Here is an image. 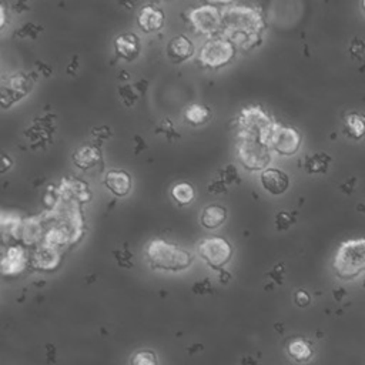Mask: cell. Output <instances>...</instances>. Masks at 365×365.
<instances>
[{
	"instance_id": "cell-9",
	"label": "cell",
	"mask_w": 365,
	"mask_h": 365,
	"mask_svg": "<svg viewBox=\"0 0 365 365\" xmlns=\"http://www.w3.org/2000/svg\"><path fill=\"white\" fill-rule=\"evenodd\" d=\"M190 20L194 29L204 34H214L222 24V16L211 4L200 6L190 13Z\"/></svg>"
},
{
	"instance_id": "cell-21",
	"label": "cell",
	"mask_w": 365,
	"mask_h": 365,
	"mask_svg": "<svg viewBox=\"0 0 365 365\" xmlns=\"http://www.w3.org/2000/svg\"><path fill=\"white\" fill-rule=\"evenodd\" d=\"M171 195L177 204L185 205L194 200V188L188 182H178L171 188Z\"/></svg>"
},
{
	"instance_id": "cell-24",
	"label": "cell",
	"mask_w": 365,
	"mask_h": 365,
	"mask_svg": "<svg viewBox=\"0 0 365 365\" xmlns=\"http://www.w3.org/2000/svg\"><path fill=\"white\" fill-rule=\"evenodd\" d=\"M131 365H157V358L151 351H140L133 356Z\"/></svg>"
},
{
	"instance_id": "cell-25",
	"label": "cell",
	"mask_w": 365,
	"mask_h": 365,
	"mask_svg": "<svg viewBox=\"0 0 365 365\" xmlns=\"http://www.w3.org/2000/svg\"><path fill=\"white\" fill-rule=\"evenodd\" d=\"M294 222V218L288 212H279L275 218V225L278 230H287Z\"/></svg>"
},
{
	"instance_id": "cell-13",
	"label": "cell",
	"mask_w": 365,
	"mask_h": 365,
	"mask_svg": "<svg viewBox=\"0 0 365 365\" xmlns=\"http://www.w3.org/2000/svg\"><path fill=\"white\" fill-rule=\"evenodd\" d=\"M137 21L144 31H155L161 29L164 23V14L154 6H144L137 16Z\"/></svg>"
},
{
	"instance_id": "cell-2",
	"label": "cell",
	"mask_w": 365,
	"mask_h": 365,
	"mask_svg": "<svg viewBox=\"0 0 365 365\" xmlns=\"http://www.w3.org/2000/svg\"><path fill=\"white\" fill-rule=\"evenodd\" d=\"M335 274L341 279H354L365 271V238L344 241L334 258Z\"/></svg>"
},
{
	"instance_id": "cell-5",
	"label": "cell",
	"mask_w": 365,
	"mask_h": 365,
	"mask_svg": "<svg viewBox=\"0 0 365 365\" xmlns=\"http://www.w3.org/2000/svg\"><path fill=\"white\" fill-rule=\"evenodd\" d=\"M235 54L234 44L224 37H214L204 43L200 50V61L210 68H218L227 64Z\"/></svg>"
},
{
	"instance_id": "cell-6",
	"label": "cell",
	"mask_w": 365,
	"mask_h": 365,
	"mask_svg": "<svg viewBox=\"0 0 365 365\" xmlns=\"http://www.w3.org/2000/svg\"><path fill=\"white\" fill-rule=\"evenodd\" d=\"M237 155L247 170H265L271 160L269 147L258 140L240 138Z\"/></svg>"
},
{
	"instance_id": "cell-26",
	"label": "cell",
	"mask_w": 365,
	"mask_h": 365,
	"mask_svg": "<svg viewBox=\"0 0 365 365\" xmlns=\"http://www.w3.org/2000/svg\"><path fill=\"white\" fill-rule=\"evenodd\" d=\"M309 301H311V298H309V294L308 292H305V291H298L297 294H295V302H297V305H299V307H305V305H308L309 304Z\"/></svg>"
},
{
	"instance_id": "cell-4",
	"label": "cell",
	"mask_w": 365,
	"mask_h": 365,
	"mask_svg": "<svg viewBox=\"0 0 365 365\" xmlns=\"http://www.w3.org/2000/svg\"><path fill=\"white\" fill-rule=\"evenodd\" d=\"M274 123L259 107H247L238 117V137L258 140L267 144V138Z\"/></svg>"
},
{
	"instance_id": "cell-17",
	"label": "cell",
	"mask_w": 365,
	"mask_h": 365,
	"mask_svg": "<svg viewBox=\"0 0 365 365\" xmlns=\"http://www.w3.org/2000/svg\"><path fill=\"white\" fill-rule=\"evenodd\" d=\"M345 133L354 140L362 138L365 135V117L361 114H356V113L346 115Z\"/></svg>"
},
{
	"instance_id": "cell-22",
	"label": "cell",
	"mask_w": 365,
	"mask_h": 365,
	"mask_svg": "<svg viewBox=\"0 0 365 365\" xmlns=\"http://www.w3.org/2000/svg\"><path fill=\"white\" fill-rule=\"evenodd\" d=\"M329 163V157L325 154H315L311 158H307L308 173H325Z\"/></svg>"
},
{
	"instance_id": "cell-1",
	"label": "cell",
	"mask_w": 365,
	"mask_h": 365,
	"mask_svg": "<svg viewBox=\"0 0 365 365\" xmlns=\"http://www.w3.org/2000/svg\"><path fill=\"white\" fill-rule=\"evenodd\" d=\"M145 252L150 265L155 269L181 271L190 267L192 261V255L188 251L157 238L147 244Z\"/></svg>"
},
{
	"instance_id": "cell-7",
	"label": "cell",
	"mask_w": 365,
	"mask_h": 365,
	"mask_svg": "<svg viewBox=\"0 0 365 365\" xmlns=\"http://www.w3.org/2000/svg\"><path fill=\"white\" fill-rule=\"evenodd\" d=\"M197 252L211 268L218 269L230 261L232 255V247L227 240L221 237H208L198 242Z\"/></svg>"
},
{
	"instance_id": "cell-19",
	"label": "cell",
	"mask_w": 365,
	"mask_h": 365,
	"mask_svg": "<svg viewBox=\"0 0 365 365\" xmlns=\"http://www.w3.org/2000/svg\"><path fill=\"white\" fill-rule=\"evenodd\" d=\"M73 158H74V164H76L77 167L86 170V168H88V167H91V165H94V164L98 161L100 154H98V151H97L96 148H93V147H83V148H80V150H77V151L74 153Z\"/></svg>"
},
{
	"instance_id": "cell-15",
	"label": "cell",
	"mask_w": 365,
	"mask_h": 365,
	"mask_svg": "<svg viewBox=\"0 0 365 365\" xmlns=\"http://www.w3.org/2000/svg\"><path fill=\"white\" fill-rule=\"evenodd\" d=\"M194 51V47H192V43L185 37V36H177L174 37L173 40H170L168 43V47H167V53H168V57L178 63V61H182L185 58H188Z\"/></svg>"
},
{
	"instance_id": "cell-20",
	"label": "cell",
	"mask_w": 365,
	"mask_h": 365,
	"mask_svg": "<svg viewBox=\"0 0 365 365\" xmlns=\"http://www.w3.org/2000/svg\"><path fill=\"white\" fill-rule=\"evenodd\" d=\"M288 354L298 362H307L312 356L311 345L304 339H294L288 345Z\"/></svg>"
},
{
	"instance_id": "cell-3",
	"label": "cell",
	"mask_w": 365,
	"mask_h": 365,
	"mask_svg": "<svg viewBox=\"0 0 365 365\" xmlns=\"http://www.w3.org/2000/svg\"><path fill=\"white\" fill-rule=\"evenodd\" d=\"M222 24L232 37L240 34L250 40L264 27L259 13L244 6H235L225 10L222 13Z\"/></svg>"
},
{
	"instance_id": "cell-12",
	"label": "cell",
	"mask_w": 365,
	"mask_h": 365,
	"mask_svg": "<svg viewBox=\"0 0 365 365\" xmlns=\"http://www.w3.org/2000/svg\"><path fill=\"white\" fill-rule=\"evenodd\" d=\"M114 48L117 56L133 60L140 51V40L134 33H123L114 40Z\"/></svg>"
},
{
	"instance_id": "cell-28",
	"label": "cell",
	"mask_w": 365,
	"mask_h": 365,
	"mask_svg": "<svg viewBox=\"0 0 365 365\" xmlns=\"http://www.w3.org/2000/svg\"><path fill=\"white\" fill-rule=\"evenodd\" d=\"M361 4H362V9H364V11H365V0H364Z\"/></svg>"
},
{
	"instance_id": "cell-10",
	"label": "cell",
	"mask_w": 365,
	"mask_h": 365,
	"mask_svg": "<svg viewBox=\"0 0 365 365\" xmlns=\"http://www.w3.org/2000/svg\"><path fill=\"white\" fill-rule=\"evenodd\" d=\"M259 180L264 190L268 191L271 195H281L289 187L288 175L282 170L274 168V167H268L262 170Z\"/></svg>"
},
{
	"instance_id": "cell-8",
	"label": "cell",
	"mask_w": 365,
	"mask_h": 365,
	"mask_svg": "<svg viewBox=\"0 0 365 365\" xmlns=\"http://www.w3.org/2000/svg\"><path fill=\"white\" fill-rule=\"evenodd\" d=\"M267 145L278 154L292 155L301 145V134L292 127L274 123L267 138Z\"/></svg>"
},
{
	"instance_id": "cell-23",
	"label": "cell",
	"mask_w": 365,
	"mask_h": 365,
	"mask_svg": "<svg viewBox=\"0 0 365 365\" xmlns=\"http://www.w3.org/2000/svg\"><path fill=\"white\" fill-rule=\"evenodd\" d=\"M36 261H37V264H38L41 268H46V262H44V261H47L48 268H51V267H54V265L57 264V261H58V254H56L54 250H51V248L43 247V248H40V250L37 251V254H36Z\"/></svg>"
},
{
	"instance_id": "cell-27",
	"label": "cell",
	"mask_w": 365,
	"mask_h": 365,
	"mask_svg": "<svg viewBox=\"0 0 365 365\" xmlns=\"http://www.w3.org/2000/svg\"><path fill=\"white\" fill-rule=\"evenodd\" d=\"M7 160H9L7 155L3 154V160H1V161H3V171H6V170L9 168V161H7Z\"/></svg>"
},
{
	"instance_id": "cell-11",
	"label": "cell",
	"mask_w": 365,
	"mask_h": 365,
	"mask_svg": "<svg viewBox=\"0 0 365 365\" xmlns=\"http://www.w3.org/2000/svg\"><path fill=\"white\" fill-rule=\"evenodd\" d=\"M106 187L117 197H125L131 190V177L123 170H110L104 175Z\"/></svg>"
},
{
	"instance_id": "cell-14",
	"label": "cell",
	"mask_w": 365,
	"mask_h": 365,
	"mask_svg": "<svg viewBox=\"0 0 365 365\" xmlns=\"http://www.w3.org/2000/svg\"><path fill=\"white\" fill-rule=\"evenodd\" d=\"M26 257L20 247H10L1 259V269L4 274H19L24 268Z\"/></svg>"
},
{
	"instance_id": "cell-18",
	"label": "cell",
	"mask_w": 365,
	"mask_h": 365,
	"mask_svg": "<svg viewBox=\"0 0 365 365\" xmlns=\"http://www.w3.org/2000/svg\"><path fill=\"white\" fill-rule=\"evenodd\" d=\"M184 117L185 121L191 125H200L202 123H205L210 118V110L208 107L202 106V104H190L185 111H184Z\"/></svg>"
},
{
	"instance_id": "cell-16",
	"label": "cell",
	"mask_w": 365,
	"mask_h": 365,
	"mask_svg": "<svg viewBox=\"0 0 365 365\" xmlns=\"http://www.w3.org/2000/svg\"><path fill=\"white\" fill-rule=\"evenodd\" d=\"M225 218H227V210L221 205L211 204V205H207L201 211L200 222L202 227H205L208 230H214V228L220 227L225 221Z\"/></svg>"
}]
</instances>
